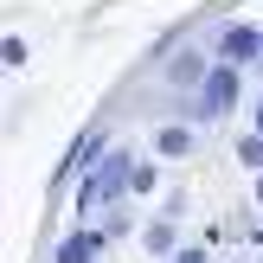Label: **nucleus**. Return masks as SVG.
Wrapping results in <instances>:
<instances>
[{"instance_id":"9","label":"nucleus","mask_w":263,"mask_h":263,"mask_svg":"<svg viewBox=\"0 0 263 263\" xmlns=\"http://www.w3.org/2000/svg\"><path fill=\"white\" fill-rule=\"evenodd\" d=\"M174 263H205V251H199V244H180V251H174Z\"/></svg>"},{"instance_id":"11","label":"nucleus","mask_w":263,"mask_h":263,"mask_svg":"<svg viewBox=\"0 0 263 263\" xmlns=\"http://www.w3.org/2000/svg\"><path fill=\"white\" fill-rule=\"evenodd\" d=\"M257 199H263V174H257Z\"/></svg>"},{"instance_id":"10","label":"nucleus","mask_w":263,"mask_h":263,"mask_svg":"<svg viewBox=\"0 0 263 263\" xmlns=\"http://www.w3.org/2000/svg\"><path fill=\"white\" fill-rule=\"evenodd\" d=\"M251 122H257V135H263V97H257V116H251Z\"/></svg>"},{"instance_id":"2","label":"nucleus","mask_w":263,"mask_h":263,"mask_svg":"<svg viewBox=\"0 0 263 263\" xmlns=\"http://www.w3.org/2000/svg\"><path fill=\"white\" fill-rule=\"evenodd\" d=\"M238 90H244V64H212L199 84V116L205 122H218V116L238 109Z\"/></svg>"},{"instance_id":"4","label":"nucleus","mask_w":263,"mask_h":263,"mask_svg":"<svg viewBox=\"0 0 263 263\" xmlns=\"http://www.w3.org/2000/svg\"><path fill=\"white\" fill-rule=\"evenodd\" d=\"M205 71H212V64H205L199 45H186V51H174V58H167V84H174V90H199Z\"/></svg>"},{"instance_id":"8","label":"nucleus","mask_w":263,"mask_h":263,"mask_svg":"<svg viewBox=\"0 0 263 263\" xmlns=\"http://www.w3.org/2000/svg\"><path fill=\"white\" fill-rule=\"evenodd\" d=\"M238 161H244V167H263V135H244V141H238Z\"/></svg>"},{"instance_id":"7","label":"nucleus","mask_w":263,"mask_h":263,"mask_svg":"<svg viewBox=\"0 0 263 263\" xmlns=\"http://www.w3.org/2000/svg\"><path fill=\"white\" fill-rule=\"evenodd\" d=\"M141 251H148V257H174V251H180V231L161 218V225H148V231H141Z\"/></svg>"},{"instance_id":"1","label":"nucleus","mask_w":263,"mask_h":263,"mask_svg":"<svg viewBox=\"0 0 263 263\" xmlns=\"http://www.w3.org/2000/svg\"><path fill=\"white\" fill-rule=\"evenodd\" d=\"M122 193H135V154H128V148H109L97 167H90V180H84V193H77V205H84V212H97V205L122 199Z\"/></svg>"},{"instance_id":"6","label":"nucleus","mask_w":263,"mask_h":263,"mask_svg":"<svg viewBox=\"0 0 263 263\" xmlns=\"http://www.w3.org/2000/svg\"><path fill=\"white\" fill-rule=\"evenodd\" d=\"M154 148H161L167 161H180V154H193V128H186V122H167L161 135H154Z\"/></svg>"},{"instance_id":"3","label":"nucleus","mask_w":263,"mask_h":263,"mask_svg":"<svg viewBox=\"0 0 263 263\" xmlns=\"http://www.w3.org/2000/svg\"><path fill=\"white\" fill-rule=\"evenodd\" d=\"M212 51H218V64H263V26L251 20H231V26H218V39H212Z\"/></svg>"},{"instance_id":"5","label":"nucleus","mask_w":263,"mask_h":263,"mask_svg":"<svg viewBox=\"0 0 263 263\" xmlns=\"http://www.w3.org/2000/svg\"><path fill=\"white\" fill-rule=\"evenodd\" d=\"M97 251H103V231H71L51 263H97Z\"/></svg>"}]
</instances>
